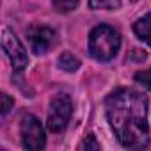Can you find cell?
<instances>
[{
    "mask_svg": "<svg viewBox=\"0 0 151 151\" xmlns=\"http://www.w3.org/2000/svg\"><path fill=\"white\" fill-rule=\"evenodd\" d=\"M105 114L123 147L142 149L149 144L146 94L130 87H119L107 96Z\"/></svg>",
    "mask_w": 151,
    "mask_h": 151,
    "instance_id": "obj_1",
    "label": "cell"
},
{
    "mask_svg": "<svg viewBox=\"0 0 151 151\" xmlns=\"http://www.w3.org/2000/svg\"><path fill=\"white\" fill-rule=\"evenodd\" d=\"M121 48V36L110 25H98L89 34V55L98 62H110Z\"/></svg>",
    "mask_w": 151,
    "mask_h": 151,
    "instance_id": "obj_2",
    "label": "cell"
},
{
    "mask_svg": "<svg viewBox=\"0 0 151 151\" xmlns=\"http://www.w3.org/2000/svg\"><path fill=\"white\" fill-rule=\"evenodd\" d=\"M73 114V103L71 98L66 93H59L52 98L50 107H48V117H46V126L52 133H62L71 119Z\"/></svg>",
    "mask_w": 151,
    "mask_h": 151,
    "instance_id": "obj_3",
    "label": "cell"
},
{
    "mask_svg": "<svg viewBox=\"0 0 151 151\" xmlns=\"http://www.w3.org/2000/svg\"><path fill=\"white\" fill-rule=\"evenodd\" d=\"M20 135H22V146L25 149H32V151H37V149H43L46 146V135H45V130H43V124L41 121L29 114V116H23L22 117V123H20Z\"/></svg>",
    "mask_w": 151,
    "mask_h": 151,
    "instance_id": "obj_4",
    "label": "cell"
},
{
    "mask_svg": "<svg viewBox=\"0 0 151 151\" xmlns=\"http://www.w3.org/2000/svg\"><path fill=\"white\" fill-rule=\"evenodd\" d=\"M2 50L9 57L14 71H23L27 68L29 64L27 50L22 45V41L14 36V32H11L7 27H2Z\"/></svg>",
    "mask_w": 151,
    "mask_h": 151,
    "instance_id": "obj_5",
    "label": "cell"
},
{
    "mask_svg": "<svg viewBox=\"0 0 151 151\" xmlns=\"http://www.w3.org/2000/svg\"><path fill=\"white\" fill-rule=\"evenodd\" d=\"M27 39L30 43L32 52L37 53V55L50 52L59 41L55 30L46 27V25H32V27H29L27 29Z\"/></svg>",
    "mask_w": 151,
    "mask_h": 151,
    "instance_id": "obj_6",
    "label": "cell"
},
{
    "mask_svg": "<svg viewBox=\"0 0 151 151\" xmlns=\"http://www.w3.org/2000/svg\"><path fill=\"white\" fill-rule=\"evenodd\" d=\"M133 32L140 41H144L146 45L151 46V13L144 14L142 18H139L133 23Z\"/></svg>",
    "mask_w": 151,
    "mask_h": 151,
    "instance_id": "obj_7",
    "label": "cell"
},
{
    "mask_svg": "<svg viewBox=\"0 0 151 151\" xmlns=\"http://www.w3.org/2000/svg\"><path fill=\"white\" fill-rule=\"evenodd\" d=\"M57 66L62 69V71H68V73H73V71H77L80 68V59L77 55H73L71 52H64L59 55L57 59Z\"/></svg>",
    "mask_w": 151,
    "mask_h": 151,
    "instance_id": "obj_8",
    "label": "cell"
},
{
    "mask_svg": "<svg viewBox=\"0 0 151 151\" xmlns=\"http://www.w3.org/2000/svg\"><path fill=\"white\" fill-rule=\"evenodd\" d=\"M80 0H52V6L57 13L60 14H66V13H71L78 7Z\"/></svg>",
    "mask_w": 151,
    "mask_h": 151,
    "instance_id": "obj_9",
    "label": "cell"
},
{
    "mask_svg": "<svg viewBox=\"0 0 151 151\" xmlns=\"http://www.w3.org/2000/svg\"><path fill=\"white\" fill-rule=\"evenodd\" d=\"M89 7L98 11V9H119L121 0H89Z\"/></svg>",
    "mask_w": 151,
    "mask_h": 151,
    "instance_id": "obj_10",
    "label": "cell"
},
{
    "mask_svg": "<svg viewBox=\"0 0 151 151\" xmlns=\"http://www.w3.org/2000/svg\"><path fill=\"white\" fill-rule=\"evenodd\" d=\"M133 78H135V82L140 84L144 89L151 91V68H149V69H144V71H137Z\"/></svg>",
    "mask_w": 151,
    "mask_h": 151,
    "instance_id": "obj_11",
    "label": "cell"
},
{
    "mask_svg": "<svg viewBox=\"0 0 151 151\" xmlns=\"http://www.w3.org/2000/svg\"><path fill=\"white\" fill-rule=\"evenodd\" d=\"M80 147H82V149H94V151H96V149H100V142L96 140V137H94L93 133H89V135L84 139V142L80 144Z\"/></svg>",
    "mask_w": 151,
    "mask_h": 151,
    "instance_id": "obj_12",
    "label": "cell"
},
{
    "mask_svg": "<svg viewBox=\"0 0 151 151\" xmlns=\"http://www.w3.org/2000/svg\"><path fill=\"white\" fill-rule=\"evenodd\" d=\"M0 98H2V114L6 116L11 109H13V105H14V100L7 94V93H2L0 94Z\"/></svg>",
    "mask_w": 151,
    "mask_h": 151,
    "instance_id": "obj_13",
    "label": "cell"
},
{
    "mask_svg": "<svg viewBox=\"0 0 151 151\" xmlns=\"http://www.w3.org/2000/svg\"><path fill=\"white\" fill-rule=\"evenodd\" d=\"M132 2H135V0H132Z\"/></svg>",
    "mask_w": 151,
    "mask_h": 151,
    "instance_id": "obj_14",
    "label": "cell"
}]
</instances>
